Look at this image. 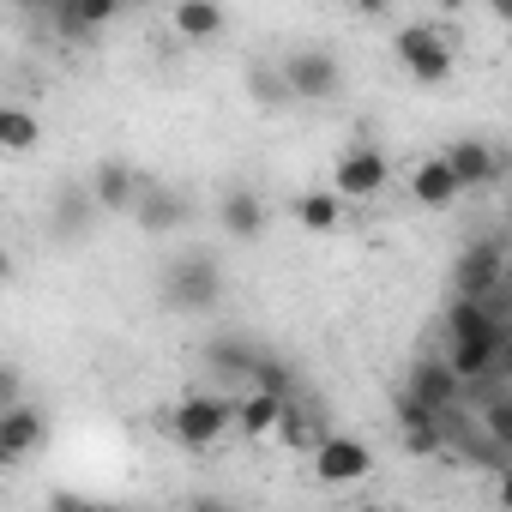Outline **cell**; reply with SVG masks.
Segmentation results:
<instances>
[{
  "mask_svg": "<svg viewBox=\"0 0 512 512\" xmlns=\"http://www.w3.org/2000/svg\"><path fill=\"white\" fill-rule=\"evenodd\" d=\"M163 302L175 314H211L223 302V266L211 253H175L163 272Z\"/></svg>",
  "mask_w": 512,
  "mask_h": 512,
  "instance_id": "1",
  "label": "cell"
},
{
  "mask_svg": "<svg viewBox=\"0 0 512 512\" xmlns=\"http://www.w3.org/2000/svg\"><path fill=\"white\" fill-rule=\"evenodd\" d=\"M229 428H235V398H217V392H187L169 410V440L187 452H211L217 440H229Z\"/></svg>",
  "mask_w": 512,
  "mask_h": 512,
  "instance_id": "2",
  "label": "cell"
},
{
  "mask_svg": "<svg viewBox=\"0 0 512 512\" xmlns=\"http://www.w3.org/2000/svg\"><path fill=\"white\" fill-rule=\"evenodd\" d=\"M512 278L506 266V241L500 235H482L458 253V266H452V302H488L500 284Z\"/></svg>",
  "mask_w": 512,
  "mask_h": 512,
  "instance_id": "3",
  "label": "cell"
},
{
  "mask_svg": "<svg viewBox=\"0 0 512 512\" xmlns=\"http://www.w3.org/2000/svg\"><path fill=\"white\" fill-rule=\"evenodd\" d=\"M392 55H398V67H404L416 85H446V79H452V43H446L434 25H404V31L392 37Z\"/></svg>",
  "mask_w": 512,
  "mask_h": 512,
  "instance_id": "4",
  "label": "cell"
},
{
  "mask_svg": "<svg viewBox=\"0 0 512 512\" xmlns=\"http://www.w3.org/2000/svg\"><path fill=\"white\" fill-rule=\"evenodd\" d=\"M404 398L410 404H422V410H434V416H452L458 404H464V380L452 374V362L446 356H416L410 362V374H404Z\"/></svg>",
  "mask_w": 512,
  "mask_h": 512,
  "instance_id": "5",
  "label": "cell"
},
{
  "mask_svg": "<svg viewBox=\"0 0 512 512\" xmlns=\"http://www.w3.org/2000/svg\"><path fill=\"white\" fill-rule=\"evenodd\" d=\"M278 73H284V85H290L296 103H326V97L344 91V67H338L326 49H290Z\"/></svg>",
  "mask_w": 512,
  "mask_h": 512,
  "instance_id": "6",
  "label": "cell"
},
{
  "mask_svg": "<svg viewBox=\"0 0 512 512\" xmlns=\"http://www.w3.org/2000/svg\"><path fill=\"white\" fill-rule=\"evenodd\" d=\"M386 175H392V163H386L380 145H350V151L338 157L332 193H338V199H374V193H386Z\"/></svg>",
  "mask_w": 512,
  "mask_h": 512,
  "instance_id": "7",
  "label": "cell"
},
{
  "mask_svg": "<svg viewBox=\"0 0 512 512\" xmlns=\"http://www.w3.org/2000/svg\"><path fill=\"white\" fill-rule=\"evenodd\" d=\"M260 362H266V350L253 344V338H241V332H223V338L205 344V368H211L223 386H253Z\"/></svg>",
  "mask_w": 512,
  "mask_h": 512,
  "instance_id": "8",
  "label": "cell"
},
{
  "mask_svg": "<svg viewBox=\"0 0 512 512\" xmlns=\"http://www.w3.org/2000/svg\"><path fill=\"white\" fill-rule=\"evenodd\" d=\"M43 440H49V422H43L37 404H7L0 410V458L7 464H25Z\"/></svg>",
  "mask_w": 512,
  "mask_h": 512,
  "instance_id": "9",
  "label": "cell"
},
{
  "mask_svg": "<svg viewBox=\"0 0 512 512\" xmlns=\"http://www.w3.org/2000/svg\"><path fill=\"white\" fill-rule=\"evenodd\" d=\"M368 470H374V452H368L356 434H332V440L314 452V476L332 482V488H338V482H362Z\"/></svg>",
  "mask_w": 512,
  "mask_h": 512,
  "instance_id": "10",
  "label": "cell"
},
{
  "mask_svg": "<svg viewBox=\"0 0 512 512\" xmlns=\"http://www.w3.org/2000/svg\"><path fill=\"white\" fill-rule=\"evenodd\" d=\"M506 320L488 302H452L446 308V344H506Z\"/></svg>",
  "mask_w": 512,
  "mask_h": 512,
  "instance_id": "11",
  "label": "cell"
},
{
  "mask_svg": "<svg viewBox=\"0 0 512 512\" xmlns=\"http://www.w3.org/2000/svg\"><path fill=\"white\" fill-rule=\"evenodd\" d=\"M139 193H145V181H139L133 163H115V157H109V163L91 169V199H97V211H133Z\"/></svg>",
  "mask_w": 512,
  "mask_h": 512,
  "instance_id": "12",
  "label": "cell"
},
{
  "mask_svg": "<svg viewBox=\"0 0 512 512\" xmlns=\"http://www.w3.org/2000/svg\"><path fill=\"white\" fill-rule=\"evenodd\" d=\"M133 217H139V229H145V235H175V229L193 217V205H187L175 187H157V181H145V193H139Z\"/></svg>",
  "mask_w": 512,
  "mask_h": 512,
  "instance_id": "13",
  "label": "cell"
},
{
  "mask_svg": "<svg viewBox=\"0 0 512 512\" xmlns=\"http://www.w3.org/2000/svg\"><path fill=\"white\" fill-rule=\"evenodd\" d=\"M458 175H452V163L446 157H422L416 163V175H410V199L422 205V211H452L458 205Z\"/></svg>",
  "mask_w": 512,
  "mask_h": 512,
  "instance_id": "14",
  "label": "cell"
},
{
  "mask_svg": "<svg viewBox=\"0 0 512 512\" xmlns=\"http://www.w3.org/2000/svg\"><path fill=\"white\" fill-rule=\"evenodd\" d=\"M217 223H223L229 241H260V229H266V199L253 193V187H229L223 205H217Z\"/></svg>",
  "mask_w": 512,
  "mask_h": 512,
  "instance_id": "15",
  "label": "cell"
},
{
  "mask_svg": "<svg viewBox=\"0 0 512 512\" xmlns=\"http://www.w3.org/2000/svg\"><path fill=\"white\" fill-rule=\"evenodd\" d=\"M440 157L452 163V175H458V187H464V193H470V187H488V181L500 175V157H494V145H488V139H452Z\"/></svg>",
  "mask_w": 512,
  "mask_h": 512,
  "instance_id": "16",
  "label": "cell"
},
{
  "mask_svg": "<svg viewBox=\"0 0 512 512\" xmlns=\"http://www.w3.org/2000/svg\"><path fill=\"white\" fill-rule=\"evenodd\" d=\"M326 440H332V428L320 422V410H314V404H302V398H290V404H284V422H278V446H290V452H308V458H314Z\"/></svg>",
  "mask_w": 512,
  "mask_h": 512,
  "instance_id": "17",
  "label": "cell"
},
{
  "mask_svg": "<svg viewBox=\"0 0 512 512\" xmlns=\"http://www.w3.org/2000/svg\"><path fill=\"white\" fill-rule=\"evenodd\" d=\"M398 422H404V452H416V458L446 452V416H434V410L410 404L404 392H398Z\"/></svg>",
  "mask_w": 512,
  "mask_h": 512,
  "instance_id": "18",
  "label": "cell"
},
{
  "mask_svg": "<svg viewBox=\"0 0 512 512\" xmlns=\"http://www.w3.org/2000/svg\"><path fill=\"white\" fill-rule=\"evenodd\" d=\"M115 19V0H61V7H49V25L61 37H91Z\"/></svg>",
  "mask_w": 512,
  "mask_h": 512,
  "instance_id": "19",
  "label": "cell"
},
{
  "mask_svg": "<svg viewBox=\"0 0 512 512\" xmlns=\"http://www.w3.org/2000/svg\"><path fill=\"white\" fill-rule=\"evenodd\" d=\"M278 422H284V404L266 398V392H241L235 398V428L247 440H278Z\"/></svg>",
  "mask_w": 512,
  "mask_h": 512,
  "instance_id": "20",
  "label": "cell"
},
{
  "mask_svg": "<svg viewBox=\"0 0 512 512\" xmlns=\"http://www.w3.org/2000/svg\"><path fill=\"white\" fill-rule=\"evenodd\" d=\"M296 223H302L308 235H332V229L344 223V199H338L332 187H308V193L296 199Z\"/></svg>",
  "mask_w": 512,
  "mask_h": 512,
  "instance_id": "21",
  "label": "cell"
},
{
  "mask_svg": "<svg viewBox=\"0 0 512 512\" xmlns=\"http://www.w3.org/2000/svg\"><path fill=\"white\" fill-rule=\"evenodd\" d=\"M0 145H7L13 157L37 151V145H43V121H37L25 103H7V109H0Z\"/></svg>",
  "mask_w": 512,
  "mask_h": 512,
  "instance_id": "22",
  "label": "cell"
},
{
  "mask_svg": "<svg viewBox=\"0 0 512 512\" xmlns=\"http://www.w3.org/2000/svg\"><path fill=\"white\" fill-rule=\"evenodd\" d=\"M223 7H211V0H181L175 7V31L187 37V43H211V37H223Z\"/></svg>",
  "mask_w": 512,
  "mask_h": 512,
  "instance_id": "23",
  "label": "cell"
},
{
  "mask_svg": "<svg viewBox=\"0 0 512 512\" xmlns=\"http://www.w3.org/2000/svg\"><path fill=\"white\" fill-rule=\"evenodd\" d=\"M91 217H97V199H91V187H67V193L55 199V235H61V241H79Z\"/></svg>",
  "mask_w": 512,
  "mask_h": 512,
  "instance_id": "24",
  "label": "cell"
},
{
  "mask_svg": "<svg viewBox=\"0 0 512 512\" xmlns=\"http://www.w3.org/2000/svg\"><path fill=\"white\" fill-rule=\"evenodd\" d=\"M247 392H266V398L290 404V398H296V374H290V362L266 350V362H260V374H253V386H247Z\"/></svg>",
  "mask_w": 512,
  "mask_h": 512,
  "instance_id": "25",
  "label": "cell"
},
{
  "mask_svg": "<svg viewBox=\"0 0 512 512\" xmlns=\"http://www.w3.org/2000/svg\"><path fill=\"white\" fill-rule=\"evenodd\" d=\"M476 428H482L506 458H512V392H506V398H494V404H482V410H476Z\"/></svg>",
  "mask_w": 512,
  "mask_h": 512,
  "instance_id": "26",
  "label": "cell"
},
{
  "mask_svg": "<svg viewBox=\"0 0 512 512\" xmlns=\"http://www.w3.org/2000/svg\"><path fill=\"white\" fill-rule=\"evenodd\" d=\"M253 97H260V103H284V97H290L284 73H253Z\"/></svg>",
  "mask_w": 512,
  "mask_h": 512,
  "instance_id": "27",
  "label": "cell"
},
{
  "mask_svg": "<svg viewBox=\"0 0 512 512\" xmlns=\"http://www.w3.org/2000/svg\"><path fill=\"white\" fill-rule=\"evenodd\" d=\"M43 512H109V506H91V500H79V494H55Z\"/></svg>",
  "mask_w": 512,
  "mask_h": 512,
  "instance_id": "28",
  "label": "cell"
},
{
  "mask_svg": "<svg viewBox=\"0 0 512 512\" xmlns=\"http://www.w3.org/2000/svg\"><path fill=\"white\" fill-rule=\"evenodd\" d=\"M187 512H235V506H229V500H217V494H193V500H187Z\"/></svg>",
  "mask_w": 512,
  "mask_h": 512,
  "instance_id": "29",
  "label": "cell"
},
{
  "mask_svg": "<svg viewBox=\"0 0 512 512\" xmlns=\"http://www.w3.org/2000/svg\"><path fill=\"white\" fill-rule=\"evenodd\" d=\"M500 380L512 386V332H506V344H500Z\"/></svg>",
  "mask_w": 512,
  "mask_h": 512,
  "instance_id": "30",
  "label": "cell"
},
{
  "mask_svg": "<svg viewBox=\"0 0 512 512\" xmlns=\"http://www.w3.org/2000/svg\"><path fill=\"white\" fill-rule=\"evenodd\" d=\"M500 506H506V512H512V464H506V470H500Z\"/></svg>",
  "mask_w": 512,
  "mask_h": 512,
  "instance_id": "31",
  "label": "cell"
},
{
  "mask_svg": "<svg viewBox=\"0 0 512 512\" xmlns=\"http://www.w3.org/2000/svg\"><path fill=\"white\" fill-rule=\"evenodd\" d=\"M506 223H512V205H506Z\"/></svg>",
  "mask_w": 512,
  "mask_h": 512,
  "instance_id": "32",
  "label": "cell"
}]
</instances>
